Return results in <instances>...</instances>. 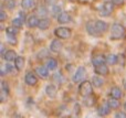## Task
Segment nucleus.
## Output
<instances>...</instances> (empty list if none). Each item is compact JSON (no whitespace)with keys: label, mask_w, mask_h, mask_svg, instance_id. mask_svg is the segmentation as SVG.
<instances>
[{"label":"nucleus","mask_w":126,"mask_h":118,"mask_svg":"<svg viewBox=\"0 0 126 118\" xmlns=\"http://www.w3.org/2000/svg\"><path fill=\"white\" fill-rule=\"evenodd\" d=\"M79 93L82 97H89L93 94V85L91 82L89 81H84L79 85Z\"/></svg>","instance_id":"f257e3e1"},{"label":"nucleus","mask_w":126,"mask_h":118,"mask_svg":"<svg viewBox=\"0 0 126 118\" xmlns=\"http://www.w3.org/2000/svg\"><path fill=\"white\" fill-rule=\"evenodd\" d=\"M112 39L120 40L125 37V28L121 23H114L111 28Z\"/></svg>","instance_id":"f03ea898"},{"label":"nucleus","mask_w":126,"mask_h":118,"mask_svg":"<svg viewBox=\"0 0 126 118\" xmlns=\"http://www.w3.org/2000/svg\"><path fill=\"white\" fill-rule=\"evenodd\" d=\"M114 6L115 4L112 1H105L100 8V14L102 17H109V15H111L114 11Z\"/></svg>","instance_id":"7ed1b4c3"},{"label":"nucleus","mask_w":126,"mask_h":118,"mask_svg":"<svg viewBox=\"0 0 126 118\" xmlns=\"http://www.w3.org/2000/svg\"><path fill=\"white\" fill-rule=\"evenodd\" d=\"M54 34L57 35V38H59V39L65 40V39L71 38L72 30L69 28H66V26H60V28H57L54 30Z\"/></svg>","instance_id":"20e7f679"},{"label":"nucleus","mask_w":126,"mask_h":118,"mask_svg":"<svg viewBox=\"0 0 126 118\" xmlns=\"http://www.w3.org/2000/svg\"><path fill=\"white\" fill-rule=\"evenodd\" d=\"M85 76H86V70H85L84 66H80V67H78V70L75 71V73H74L73 75V82L74 83H82V82H84V79Z\"/></svg>","instance_id":"39448f33"},{"label":"nucleus","mask_w":126,"mask_h":118,"mask_svg":"<svg viewBox=\"0 0 126 118\" xmlns=\"http://www.w3.org/2000/svg\"><path fill=\"white\" fill-rule=\"evenodd\" d=\"M85 28H86V32L90 35H92V37H101V34L98 33L97 29L95 26V21H89L86 23V26H85Z\"/></svg>","instance_id":"423d86ee"},{"label":"nucleus","mask_w":126,"mask_h":118,"mask_svg":"<svg viewBox=\"0 0 126 118\" xmlns=\"http://www.w3.org/2000/svg\"><path fill=\"white\" fill-rule=\"evenodd\" d=\"M105 62H106V56L101 54V53H97V54L92 56V64L94 65V67L103 65V64H105Z\"/></svg>","instance_id":"0eeeda50"},{"label":"nucleus","mask_w":126,"mask_h":118,"mask_svg":"<svg viewBox=\"0 0 126 118\" xmlns=\"http://www.w3.org/2000/svg\"><path fill=\"white\" fill-rule=\"evenodd\" d=\"M24 82L29 86H34L38 83V77L33 72H28L24 76Z\"/></svg>","instance_id":"6e6552de"},{"label":"nucleus","mask_w":126,"mask_h":118,"mask_svg":"<svg viewBox=\"0 0 126 118\" xmlns=\"http://www.w3.org/2000/svg\"><path fill=\"white\" fill-rule=\"evenodd\" d=\"M57 20L60 24H66V23H69V22H71L72 18H71V15H70L69 12H66V11H62L60 14L57 15Z\"/></svg>","instance_id":"1a4fd4ad"},{"label":"nucleus","mask_w":126,"mask_h":118,"mask_svg":"<svg viewBox=\"0 0 126 118\" xmlns=\"http://www.w3.org/2000/svg\"><path fill=\"white\" fill-rule=\"evenodd\" d=\"M35 73H37L38 76H40L41 79H48L49 75H50V70H49L47 66L41 65L35 68Z\"/></svg>","instance_id":"9d476101"},{"label":"nucleus","mask_w":126,"mask_h":118,"mask_svg":"<svg viewBox=\"0 0 126 118\" xmlns=\"http://www.w3.org/2000/svg\"><path fill=\"white\" fill-rule=\"evenodd\" d=\"M111 110H112V108L110 107L109 104H107V102H106V103L102 104V105H101L100 107L97 108V114H98V116L104 117V116H107V115H110Z\"/></svg>","instance_id":"9b49d317"},{"label":"nucleus","mask_w":126,"mask_h":118,"mask_svg":"<svg viewBox=\"0 0 126 118\" xmlns=\"http://www.w3.org/2000/svg\"><path fill=\"white\" fill-rule=\"evenodd\" d=\"M46 94L48 95L50 98H55L58 94V88L55 85L53 84H49V85L46 86Z\"/></svg>","instance_id":"f8f14e48"},{"label":"nucleus","mask_w":126,"mask_h":118,"mask_svg":"<svg viewBox=\"0 0 126 118\" xmlns=\"http://www.w3.org/2000/svg\"><path fill=\"white\" fill-rule=\"evenodd\" d=\"M95 26H96L98 33H100L101 35H102L103 33L106 32L107 29H109V24H107L105 21H103V20H97V21H95Z\"/></svg>","instance_id":"ddd939ff"},{"label":"nucleus","mask_w":126,"mask_h":118,"mask_svg":"<svg viewBox=\"0 0 126 118\" xmlns=\"http://www.w3.org/2000/svg\"><path fill=\"white\" fill-rule=\"evenodd\" d=\"M39 22H40V19L37 14H32L27 19V24H28L29 28H35V26H39Z\"/></svg>","instance_id":"4468645a"},{"label":"nucleus","mask_w":126,"mask_h":118,"mask_svg":"<svg viewBox=\"0 0 126 118\" xmlns=\"http://www.w3.org/2000/svg\"><path fill=\"white\" fill-rule=\"evenodd\" d=\"M61 49H62V43H61V41H60L59 39H54V40H52V41H51L50 50L52 51V52L58 53V52H60V51H61Z\"/></svg>","instance_id":"2eb2a0df"},{"label":"nucleus","mask_w":126,"mask_h":118,"mask_svg":"<svg viewBox=\"0 0 126 118\" xmlns=\"http://www.w3.org/2000/svg\"><path fill=\"white\" fill-rule=\"evenodd\" d=\"M2 57H3V60H6L8 63H10V62H15L18 56H17V53L13 50H7V52L4 53Z\"/></svg>","instance_id":"dca6fc26"},{"label":"nucleus","mask_w":126,"mask_h":118,"mask_svg":"<svg viewBox=\"0 0 126 118\" xmlns=\"http://www.w3.org/2000/svg\"><path fill=\"white\" fill-rule=\"evenodd\" d=\"M94 71H95V73L97 75H100V76H105V75H107V74H109V72H110L109 66H107L106 64H103V65L96 66V67L94 68Z\"/></svg>","instance_id":"f3484780"},{"label":"nucleus","mask_w":126,"mask_h":118,"mask_svg":"<svg viewBox=\"0 0 126 118\" xmlns=\"http://www.w3.org/2000/svg\"><path fill=\"white\" fill-rule=\"evenodd\" d=\"M110 95H111V97H113V98L120 99V98H122V96H123V92L118 86H113V87L111 88Z\"/></svg>","instance_id":"a211bd4d"},{"label":"nucleus","mask_w":126,"mask_h":118,"mask_svg":"<svg viewBox=\"0 0 126 118\" xmlns=\"http://www.w3.org/2000/svg\"><path fill=\"white\" fill-rule=\"evenodd\" d=\"M50 26H51L50 19H48V18H42V19H40L39 26H38V28H39L40 30L44 31V30H48V29L50 28Z\"/></svg>","instance_id":"6ab92c4d"},{"label":"nucleus","mask_w":126,"mask_h":118,"mask_svg":"<svg viewBox=\"0 0 126 118\" xmlns=\"http://www.w3.org/2000/svg\"><path fill=\"white\" fill-rule=\"evenodd\" d=\"M92 85L97 88L102 87V86L104 85V79H103L100 75H95V76L92 77Z\"/></svg>","instance_id":"aec40b11"},{"label":"nucleus","mask_w":126,"mask_h":118,"mask_svg":"<svg viewBox=\"0 0 126 118\" xmlns=\"http://www.w3.org/2000/svg\"><path fill=\"white\" fill-rule=\"evenodd\" d=\"M24 64H26V60H24L23 56H18L15 61V66L17 68V71H22L24 67Z\"/></svg>","instance_id":"412c9836"},{"label":"nucleus","mask_w":126,"mask_h":118,"mask_svg":"<svg viewBox=\"0 0 126 118\" xmlns=\"http://www.w3.org/2000/svg\"><path fill=\"white\" fill-rule=\"evenodd\" d=\"M46 66H47V67H48L50 71L57 70V67H58V61H57L55 59H53V57H49V59L47 60Z\"/></svg>","instance_id":"4be33fe9"},{"label":"nucleus","mask_w":126,"mask_h":118,"mask_svg":"<svg viewBox=\"0 0 126 118\" xmlns=\"http://www.w3.org/2000/svg\"><path fill=\"white\" fill-rule=\"evenodd\" d=\"M9 92H10V90H9V85H8V83H7L6 81H2V82H1V94H2L1 102H3V101H4V96L9 95Z\"/></svg>","instance_id":"5701e85b"},{"label":"nucleus","mask_w":126,"mask_h":118,"mask_svg":"<svg viewBox=\"0 0 126 118\" xmlns=\"http://www.w3.org/2000/svg\"><path fill=\"white\" fill-rule=\"evenodd\" d=\"M35 4V0H21V7L24 10H29V9L33 8Z\"/></svg>","instance_id":"b1692460"},{"label":"nucleus","mask_w":126,"mask_h":118,"mask_svg":"<svg viewBox=\"0 0 126 118\" xmlns=\"http://www.w3.org/2000/svg\"><path fill=\"white\" fill-rule=\"evenodd\" d=\"M107 104H109V106L112 108V109H117V108H120V106H121L120 101H118V99H116V98H113V97L109 98Z\"/></svg>","instance_id":"393cba45"},{"label":"nucleus","mask_w":126,"mask_h":118,"mask_svg":"<svg viewBox=\"0 0 126 118\" xmlns=\"http://www.w3.org/2000/svg\"><path fill=\"white\" fill-rule=\"evenodd\" d=\"M118 62V56L115 54H109L106 56V63L109 65H115Z\"/></svg>","instance_id":"a878e982"},{"label":"nucleus","mask_w":126,"mask_h":118,"mask_svg":"<svg viewBox=\"0 0 126 118\" xmlns=\"http://www.w3.org/2000/svg\"><path fill=\"white\" fill-rule=\"evenodd\" d=\"M23 23H24V22L22 21V20L20 19L19 17L15 18V19L12 20V26H16V28H18V29H21V28H22V26H23Z\"/></svg>","instance_id":"bb28decb"},{"label":"nucleus","mask_w":126,"mask_h":118,"mask_svg":"<svg viewBox=\"0 0 126 118\" xmlns=\"http://www.w3.org/2000/svg\"><path fill=\"white\" fill-rule=\"evenodd\" d=\"M19 32V29L16 28V26H8V28L6 29V33L7 34H10V35H16L17 33Z\"/></svg>","instance_id":"cd10ccee"},{"label":"nucleus","mask_w":126,"mask_h":118,"mask_svg":"<svg viewBox=\"0 0 126 118\" xmlns=\"http://www.w3.org/2000/svg\"><path fill=\"white\" fill-rule=\"evenodd\" d=\"M48 14V9L46 8V7L41 6L38 8V14L37 15H41V17H46V15Z\"/></svg>","instance_id":"c85d7f7f"},{"label":"nucleus","mask_w":126,"mask_h":118,"mask_svg":"<svg viewBox=\"0 0 126 118\" xmlns=\"http://www.w3.org/2000/svg\"><path fill=\"white\" fill-rule=\"evenodd\" d=\"M4 3H6V7L9 9V10H12V9L16 8L15 0H4Z\"/></svg>","instance_id":"c756f323"},{"label":"nucleus","mask_w":126,"mask_h":118,"mask_svg":"<svg viewBox=\"0 0 126 118\" xmlns=\"http://www.w3.org/2000/svg\"><path fill=\"white\" fill-rule=\"evenodd\" d=\"M3 68H4V72H7V73H13V71L17 70V68H16V66L11 65L10 63H7L6 65L3 66Z\"/></svg>","instance_id":"7c9ffc66"},{"label":"nucleus","mask_w":126,"mask_h":118,"mask_svg":"<svg viewBox=\"0 0 126 118\" xmlns=\"http://www.w3.org/2000/svg\"><path fill=\"white\" fill-rule=\"evenodd\" d=\"M7 40H8V42L10 44H12V45H16V44H17V38H16V35L7 34Z\"/></svg>","instance_id":"2f4dec72"},{"label":"nucleus","mask_w":126,"mask_h":118,"mask_svg":"<svg viewBox=\"0 0 126 118\" xmlns=\"http://www.w3.org/2000/svg\"><path fill=\"white\" fill-rule=\"evenodd\" d=\"M48 54H49V53H48V51H47L46 49H44V50H41L39 53H38V57L42 60V59H43V56H44V57H47V56H48Z\"/></svg>","instance_id":"473e14b6"},{"label":"nucleus","mask_w":126,"mask_h":118,"mask_svg":"<svg viewBox=\"0 0 126 118\" xmlns=\"http://www.w3.org/2000/svg\"><path fill=\"white\" fill-rule=\"evenodd\" d=\"M62 11H61V8L59 6H52V14H60Z\"/></svg>","instance_id":"72a5a7b5"},{"label":"nucleus","mask_w":126,"mask_h":118,"mask_svg":"<svg viewBox=\"0 0 126 118\" xmlns=\"http://www.w3.org/2000/svg\"><path fill=\"white\" fill-rule=\"evenodd\" d=\"M6 19H7V13L4 12V10H1L0 11V21L3 22L6 21Z\"/></svg>","instance_id":"f704fd0d"},{"label":"nucleus","mask_w":126,"mask_h":118,"mask_svg":"<svg viewBox=\"0 0 126 118\" xmlns=\"http://www.w3.org/2000/svg\"><path fill=\"white\" fill-rule=\"evenodd\" d=\"M114 118H126V113L124 112H117L115 114Z\"/></svg>","instance_id":"c9c22d12"},{"label":"nucleus","mask_w":126,"mask_h":118,"mask_svg":"<svg viewBox=\"0 0 126 118\" xmlns=\"http://www.w3.org/2000/svg\"><path fill=\"white\" fill-rule=\"evenodd\" d=\"M18 17H19L20 19H21L23 22H27V19H26V18H27V17H26V13H24L23 11H20V12H19V15H18Z\"/></svg>","instance_id":"e433bc0d"},{"label":"nucleus","mask_w":126,"mask_h":118,"mask_svg":"<svg viewBox=\"0 0 126 118\" xmlns=\"http://www.w3.org/2000/svg\"><path fill=\"white\" fill-rule=\"evenodd\" d=\"M44 2H46L48 6H55L58 0H44Z\"/></svg>","instance_id":"4c0bfd02"},{"label":"nucleus","mask_w":126,"mask_h":118,"mask_svg":"<svg viewBox=\"0 0 126 118\" xmlns=\"http://www.w3.org/2000/svg\"><path fill=\"white\" fill-rule=\"evenodd\" d=\"M112 2H113L115 6H121V4L124 2V0H111Z\"/></svg>","instance_id":"58836bf2"},{"label":"nucleus","mask_w":126,"mask_h":118,"mask_svg":"<svg viewBox=\"0 0 126 118\" xmlns=\"http://www.w3.org/2000/svg\"><path fill=\"white\" fill-rule=\"evenodd\" d=\"M6 52H7V51H6V49H4L3 44H2V45H1V52H0V53H1V56H3V54H4Z\"/></svg>","instance_id":"ea45409f"},{"label":"nucleus","mask_w":126,"mask_h":118,"mask_svg":"<svg viewBox=\"0 0 126 118\" xmlns=\"http://www.w3.org/2000/svg\"><path fill=\"white\" fill-rule=\"evenodd\" d=\"M124 88H125V90H126V81L124 82Z\"/></svg>","instance_id":"a19ab883"},{"label":"nucleus","mask_w":126,"mask_h":118,"mask_svg":"<svg viewBox=\"0 0 126 118\" xmlns=\"http://www.w3.org/2000/svg\"><path fill=\"white\" fill-rule=\"evenodd\" d=\"M124 108H125V110H126V102H125V104H124Z\"/></svg>","instance_id":"79ce46f5"}]
</instances>
